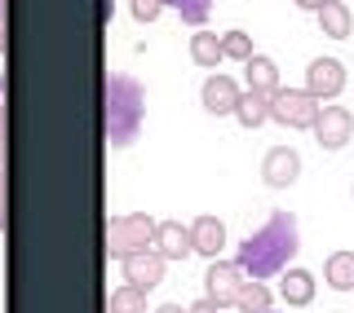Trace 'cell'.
Wrapping results in <instances>:
<instances>
[{"label": "cell", "mask_w": 354, "mask_h": 313, "mask_svg": "<svg viewBox=\"0 0 354 313\" xmlns=\"http://www.w3.org/2000/svg\"><path fill=\"white\" fill-rule=\"evenodd\" d=\"M319 97L306 93V88H274L270 93V124H283V128H310L319 115Z\"/></svg>", "instance_id": "obj_4"}, {"label": "cell", "mask_w": 354, "mask_h": 313, "mask_svg": "<svg viewBox=\"0 0 354 313\" xmlns=\"http://www.w3.org/2000/svg\"><path fill=\"white\" fill-rule=\"evenodd\" d=\"M292 5H301V9H310V14H315V9L324 5V0H292Z\"/></svg>", "instance_id": "obj_28"}, {"label": "cell", "mask_w": 354, "mask_h": 313, "mask_svg": "<svg viewBox=\"0 0 354 313\" xmlns=\"http://www.w3.org/2000/svg\"><path fill=\"white\" fill-rule=\"evenodd\" d=\"M279 300H288L292 309H301L315 300V274L297 270V265H288V270L279 274Z\"/></svg>", "instance_id": "obj_13"}, {"label": "cell", "mask_w": 354, "mask_h": 313, "mask_svg": "<svg viewBox=\"0 0 354 313\" xmlns=\"http://www.w3.org/2000/svg\"><path fill=\"white\" fill-rule=\"evenodd\" d=\"M221 53H226V58H235V62H248L252 53V36L248 31H226V36H221Z\"/></svg>", "instance_id": "obj_22"}, {"label": "cell", "mask_w": 354, "mask_h": 313, "mask_svg": "<svg viewBox=\"0 0 354 313\" xmlns=\"http://www.w3.org/2000/svg\"><path fill=\"white\" fill-rule=\"evenodd\" d=\"M0 168H5V106H0Z\"/></svg>", "instance_id": "obj_26"}, {"label": "cell", "mask_w": 354, "mask_h": 313, "mask_svg": "<svg viewBox=\"0 0 354 313\" xmlns=\"http://www.w3.org/2000/svg\"><path fill=\"white\" fill-rule=\"evenodd\" d=\"M243 80H248V88H257V93H274L279 88V66L266 58V53H252L243 62Z\"/></svg>", "instance_id": "obj_15"}, {"label": "cell", "mask_w": 354, "mask_h": 313, "mask_svg": "<svg viewBox=\"0 0 354 313\" xmlns=\"http://www.w3.org/2000/svg\"><path fill=\"white\" fill-rule=\"evenodd\" d=\"M297 248H301V234H297V216L292 212H270V221L248 234V239L239 243L235 252V265L243 270V278H257V283H266V278L283 274L288 265H292Z\"/></svg>", "instance_id": "obj_1"}, {"label": "cell", "mask_w": 354, "mask_h": 313, "mask_svg": "<svg viewBox=\"0 0 354 313\" xmlns=\"http://www.w3.org/2000/svg\"><path fill=\"white\" fill-rule=\"evenodd\" d=\"M341 88H346V66L337 58H315L306 66V93H315L319 102H332Z\"/></svg>", "instance_id": "obj_8"}, {"label": "cell", "mask_w": 354, "mask_h": 313, "mask_svg": "<svg viewBox=\"0 0 354 313\" xmlns=\"http://www.w3.org/2000/svg\"><path fill=\"white\" fill-rule=\"evenodd\" d=\"M310 132H315V141H319L324 150H341V146L354 137V115H350L346 106L328 102V106H319V115H315V124H310Z\"/></svg>", "instance_id": "obj_5"}, {"label": "cell", "mask_w": 354, "mask_h": 313, "mask_svg": "<svg viewBox=\"0 0 354 313\" xmlns=\"http://www.w3.org/2000/svg\"><path fill=\"white\" fill-rule=\"evenodd\" d=\"M0 53H5V0H0Z\"/></svg>", "instance_id": "obj_27"}, {"label": "cell", "mask_w": 354, "mask_h": 313, "mask_svg": "<svg viewBox=\"0 0 354 313\" xmlns=\"http://www.w3.org/2000/svg\"><path fill=\"white\" fill-rule=\"evenodd\" d=\"M235 119L243 128H261L270 119V93H257V88H243L239 93V106H235Z\"/></svg>", "instance_id": "obj_14"}, {"label": "cell", "mask_w": 354, "mask_h": 313, "mask_svg": "<svg viewBox=\"0 0 354 313\" xmlns=\"http://www.w3.org/2000/svg\"><path fill=\"white\" fill-rule=\"evenodd\" d=\"M239 287H243V270H239L235 261H221V265H208V274H204V292H208V300H213L217 309L235 305Z\"/></svg>", "instance_id": "obj_9"}, {"label": "cell", "mask_w": 354, "mask_h": 313, "mask_svg": "<svg viewBox=\"0 0 354 313\" xmlns=\"http://www.w3.org/2000/svg\"><path fill=\"white\" fill-rule=\"evenodd\" d=\"M164 5L177 9V18H182V22H191L195 31L208 22V14H213V0H164Z\"/></svg>", "instance_id": "obj_21"}, {"label": "cell", "mask_w": 354, "mask_h": 313, "mask_svg": "<svg viewBox=\"0 0 354 313\" xmlns=\"http://www.w3.org/2000/svg\"><path fill=\"white\" fill-rule=\"evenodd\" d=\"M191 58L199 66H217L221 58H226V53H221V36H217V31H204V27L195 31V36H191Z\"/></svg>", "instance_id": "obj_19"}, {"label": "cell", "mask_w": 354, "mask_h": 313, "mask_svg": "<svg viewBox=\"0 0 354 313\" xmlns=\"http://www.w3.org/2000/svg\"><path fill=\"white\" fill-rule=\"evenodd\" d=\"M186 230H191V252L217 261L221 248H226V225H221V216H208V212H204V216H195Z\"/></svg>", "instance_id": "obj_11"}, {"label": "cell", "mask_w": 354, "mask_h": 313, "mask_svg": "<svg viewBox=\"0 0 354 313\" xmlns=\"http://www.w3.org/2000/svg\"><path fill=\"white\" fill-rule=\"evenodd\" d=\"M315 14H319V27H324V36H332V40H346L350 31H354V18H350V9L341 5V0H324Z\"/></svg>", "instance_id": "obj_16"}, {"label": "cell", "mask_w": 354, "mask_h": 313, "mask_svg": "<svg viewBox=\"0 0 354 313\" xmlns=\"http://www.w3.org/2000/svg\"><path fill=\"white\" fill-rule=\"evenodd\" d=\"M120 270H124V283L129 287H142V292H151L155 283H164V270H169V261H164L155 248H142L120 261Z\"/></svg>", "instance_id": "obj_6"}, {"label": "cell", "mask_w": 354, "mask_h": 313, "mask_svg": "<svg viewBox=\"0 0 354 313\" xmlns=\"http://www.w3.org/2000/svg\"><path fill=\"white\" fill-rule=\"evenodd\" d=\"M129 9H133V18H138V22H155V18H160V9H164V0H129Z\"/></svg>", "instance_id": "obj_23"}, {"label": "cell", "mask_w": 354, "mask_h": 313, "mask_svg": "<svg viewBox=\"0 0 354 313\" xmlns=\"http://www.w3.org/2000/svg\"><path fill=\"white\" fill-rule=\"evenodd\" d=\"M270 287L257 283V278H243V287H239V296H235V309L239 313H266L270 309Z\"/></svg>", "instance_id": "obj_18"}, {"label": "cell", "mask_w": 354, "mask_h": 313, "mask_svg": "<svg viewBox=\"0 0 354 313\" xmlns=\"http://www.w3.org/2000/svg\"><path fill=\"white\" fill-rule=\"evenodd\" d=\"M186 313H221V309H217V305H213V300H208V296H204V300H195V305H186Z\"/></svg>", "instance_id": "obj_24"}, {"label": "cell", "mask_w": 354, "mask_h": 313, "mask_svg": "<svg viewBox=\"0 0 354 313\" xmlns=\"http://www.w3.org/2000/svg\"><path fill=\"white\" fill-rule=\"evenodd\" d=\"M266 313H279V309H266Z\"/></svg>", "instance_id": "obj_30"}, {"label": "cell", "mask_w": 354, "mask_h": 313, "mask_svg": "<svg viewBox=\"0 0 354 313\" xmlns=\"http://www.w3.org/2000/svg\"><path fill=\"white\" fill-rule=\"evenodd\" d=\"M155 252L164 256V261H182L186 252H191V230L182 225V221H160L155 225Z\"/></svg>", "instance_id": "obj_12"}, {"label": "cell", "mask_w": 354, "mask_h": 313, "mask_svg": "<svg viewBox=\"0 0 354 313\" xmlns=\"http://www.w3.org/2000/svg\"><path fill=\"white\" fill-rule=\"evenodd\" d=\"M301 176V154H297L292 146H270L261 159V181L270 190H288Z\"/></svg>", "instance_id": "obj_7"}, {"label": "cell", "mask_w": 354, "mask_h": 313, "mask_svg": "<svg viewBox=\"0 0 354 313\" xmlns=\"http://www.w3.org/2000/svg\"><path fill=\"white\" fill-rule=\"evenodd\" d=\"M106 313H147V292L142 287H115L106 300Z\"/></svg>", "instance_id": "obj_20"}, {"label": "cell", "mask_w": 354, "mask_h": 313, "mask_svg": "<svg viewBox=\"0 0 354 313\" xmlns=\"http://www.w3.org/2000/svg\"><path fill=\"white\" fill-rule=\"evenodd\" d=\"M155 225H160V221H151L147 212H124V216H111L106 221V252L115 256V261H124V256L151 248V243H155Z\"/></svg>", "instance_id": "obj_3"}, {"label": "cell", "mask_w": 354, "mask_h": 313, "mask_svg": "<svg viewBox=\"0 0 354 313\" xmlns=\"http://www.w3.org/2000/svg\"><path fill=\"white\" fill-rule=\"evenodd\" d=\"M239 93H243V88L230 80V75H208L204 88H199V102H204L208 115H235Z\"/></svg>", "instance_id": "obj_10"}, {"label": "cell", "mask_w": 354, "mask_h": 313, "mask_svg": "<svg viewBox=\"0 0 354 313\" xmlns=\"http://www.w3.org/2000/svg\"><path fill=\"white\" fill-rule=\"evenodd\" d=\"M0 230H5V168H0Z\"/></svg>", "instance_id": "obj_25"}, {"label": "cell", "mask_w": 354, "mask_h": 313, "mask_svg": "<svg viewBox=\"0 0 354 313\" xmlns=\"http://www.w3.org/2000/svg\"><path fill=\"white\" fill-rule=\"evenodd\" d=\"M142 119H147V88H142L133 75L111 71L102 84V124H106V141L115 150H124L138 141Z\"/></svg>", "instance_id": "obj_2"}, {"label": "cell", "mask_w": 354, "mask_h": 313, "mask_svg": "<svg viewBox=\"0 0 354 313\" xmlns=\"http://www.w3.org/2000/svg\"><path fill=\"white\" fill-rule=\"evenodd\" d=\"M155 313H186V309H182V305H160Z\"/></svg>", "instance_id": "obj_29"}, {"label": "cell", "mask_w": 354, "mask_h": 313, "mask_svg": "<svg viewBox=\"0 0 354 313\" xmlns=\"http://www.w3.org/2000/svg\"><path fill=\"white\" fill-rule=\"evenodd\" d=\"M324 278L332 292H354V252H332L324 261Z\"/></svg>", "instance_id": "obj_17"}]
</instances>
